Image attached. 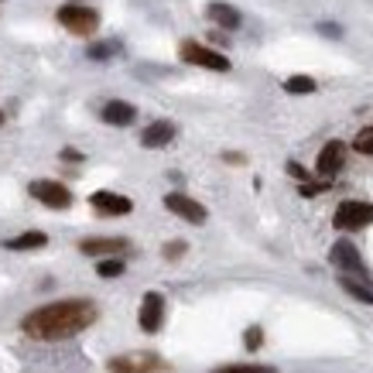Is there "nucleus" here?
<instances>
[{
  "mask_svg": "<svg viewBox=\"0 0 373 373\" xmlns=\"http://www.w3.org/2000/svg\"><path fill=\"white\" fill-rule=\"evenodd\" d=\"M336 230H363V226H370L373 223V206L370 202H360V199H346V202H339V209H336Z\"/></svg>",
  "mask_w": 373,
  "mask_h": 373,
  "instance_id": "obj_4",
  "label": "nucleus"
},
{
  "mask_svg": "<svg viewBox=\"0 0 373 373\" xmlns=\"http://www.w3.org/2000/svg\"><path fill=\"white\" fill-rule=\"evenodd\" d=\"M353 148H356L360 155H370V158H373V127H363V131L356 133Z\"/></svg>",
  "mask_w": 373,
  "mask_h": 373,
  "instance_id": "obj_19",
  "label": "nucleus"
},
{
  "mask_svg": "<svg viewBox=\"0 0 373 373\" xmlns=\"http://www.w3.org/2000/svg\"><path fill=\"white\" fill-rule=\"evenodd\" d=\"M58 25L72 34H93L100 27V14L86 4H65V7H58Z\"/></svg>",
  "mask_w": 373,
  "mask_h": 373,
  "instance_id": "obj_2",
  "label": "nucleus"
},
{
  "mask_svg": "<svg viewBox=\"0 0 373 373\" xmlns=\"http://www.w3.org/2000/svg\"><path fill=\"white\" fill-rule=\"evenodd\" d=\"M41 206H48V209H69L72 206V192L62 185V182H52V178H38V182H31L27 188Z\"/></svg>",
  "mask_w": 373,
  "mask_h": 373,
  "instance_id": "obj_5",
  "label": "nucleus"
},
{
  "mask_svg": "<svg viewBox=\"0 0 373 373\" xmlns=\"http://www.w3.org/2000/svg\"><path fill=\"white\" fill-rule=\"evenodd\" d=\"M110 373H161L164 370V360L158 353H124V356H113L107 363Z\"/></svg>",
  "mask_w": 373,
  "mask_h": 373,
  "instance_id": "obj_3",
  "label": "nucleus"
},
{
  "mask_svg": "<svg viewBox=\"0 0 373 373\" xmlns=\"http://www.w3.org/2000/svg\"><path fill=\"white\" fill-rule=\"evenodd\" d=\"M178 52H182V58L188 65H202V69H213V72H230V58H223L219 52L199 45V41H182Z\"/></svg>",
  "mask_w": 373,
  "mask_h": 373,
  "instance_id": "obj_6",
  "label": "nucleus"
},
{
  "mask_svg": "<svg viewBox=\"0 0 373 373\" xmlns=\"http://www.w3.org/2000/svg\"><path fill=\"white\" fill-rule=\"evenodd\" d=\"M45 243H48L45 233L31 230V233H21V237H11L4 247H7V250H38V247H45Z\"/></svg>",
  "mask_w": 373,
  "mask_h": 373,
  "instance_id": "obj_16",
  "label": "nucleus"
},
{
  "mask_svg": "<svg viewBox=\"0 0 373 373\" xmlns=\"http://www.w3.org/2000/svg\"><path fill=\"white\" fill-rule=\"evenodd\" d=\"M96 274H100V277H120V274H124V261H117V257L100 261V264H96Z\"/></svg>",
  "mask_w": 373,
  "mask_h": 373,
  "instance_id": "obj_18",
  "label": "nucleus"
},
{
  "mask_svg": "<svg viewBox=\"0 0 373 373\" xmlns=\"http://www.w3.org/2000/svg\"><path fill=\"white\" fill-rule=\"evenodd\" d=\"M103 120H107V124H113V127H131L133 120H137V110H133V103L110 100L107 107H103Z\"/></svg>",
  "mask_w": 373,
  "mask_h": 373,
  "instance_id": "obj_13",
  "label": "nucleus"
},
{
  "mask_svg": "<svg viewBox=\"0 0 373 373\" xmlns=\"http://www.w3.org/2000/svg\"><path fill=\"white\" fill-rule=\"evenodd\" d=\"M131 243L124 240V237H93V240H82L79 250L86 257H113V254H120V250H127Z\"/></svg>",
  "mask_w": 373,
  "mask_h": 373,
  "instance_id": "obj_11",
  "label": "nucleus"
},
{
  "mask_svg": "<svg viewBox=\"0 0 373 373\" xmlns=\"http://www.w3.org/2000/svg\"><path fill=\"white\" fill-rule=\"evenodd\" d=\"M288 171H292L294 178H301V182H305V178H308V171H305V168H301V164H294V161H292V164H288Z\"/></svg>",
  "mask_w": 373,
  "mask_h": 373,
  "instance_id": "obj_24",
  "label": "nucleus"
},
{
  "mask_svg": "<svg viewBox=\"0 0 373 373\" xmlns=\"http://www.w3.org/2000/svg\"><path fill=\"white\" fill-rule=\"evenodd\" d=\"M89 58H96V62H107L110 55H117V41H100V45H89Z\"/></svg>",
  "mask_w": 373,
  "mask_h": 373,
  "instance_id": "obj_20",
  "label": "nucleus"
},
{
  "mask_svg": "<svg viewBox=\"0 0 373 373\" xmlns=\"http://www.w3.org/2000/svg\"><path fill=\"white\" fill-rule=\"evenodd\" d=\"M0 124H4V113H0Z\"/></svg>",
  "mask_w": 373,
  "mask_h": 373,
  "instance_id": "obj_26",
  "label": "nucleus"
},
{
  "mask_svg": "<svg viewBox=\"0 0 373 373\" xmlns=\"http://www.w3.org/2000/svg\"><path fill=\"white\" fill-rule=\"evenodd\" d=\"M209 21H216L219 27H226V31H233V27H240V11L237 7H230V4H209Z\"/></svg>",
  "mask_w": 373,
  "mask_h": 373,
  "instance_id": "obj_15",
  "label": "nucleus"
},
{
  "mask_svg": "<svg viewBox=\"0 0 373 373\" xmlns=\"http://www.w3.org/2000/svg\"><path fill=\"white\" fill-rule=\"evenodd\" d=\"M137 322H140V329H144V332H158V329H161V322H164V298H161L158 292L144 294Z\"/></svg>",
  "mask_w": 373,
  "mask_h": 373,
  "instance_id": "obj_8",
  "label": "nucleus"
},
{
  "mask_svg": "<svg viewBox=\"0 0 373 373\" xmlns=\"http://www.w3.org/2000/svg\"><path fill=\"white\" fill-rule=\"evenodd\" d=\"M171 137H175V124H168V120H155V124H148V127H144L140 144H144V148H164Z\"/></svg>",
  "mask_w": 373,
  "mask_h": 373,
  "instance_id": "obj_14",
  "label": "nucleus"
},
{
  "mask_svg": "<svg viewBox=\"0 0 373 373\" xmlns=\"http://www.w3.org/2000/svg\"><path fill=\"white\" fill-rule=\"evenodd\" d=\"M93 322H96V305L93 301L65 298V301H52V305H41V308L27 312L21 319V329L38 343H58V339L79 336Z\"/></svg>",
  "mask_w": 373,
  "mask_h": 373,
  "instance_id": "obj_1",
  "label": "nucleus"
},
{
  "mask_svg": "<svg viewBox=\"0 0 373 373\" xmlns=\"http://www.w3.org/2000/svg\"><path fill=\"white\" fill-rule=\"evenodd\" d=\"M284 89L294 93V96H301V93H315V79H312V76H292V79L284 82Z\"/></svg>",
  "mask_w": 373,
  "mask_h": 373,
  "instance_id": "obj_17",
  "label": "nucleus"
},
{
  "mask_svg": "<svg viewBox=\"0 0 373 373\" xmlns=\"http://www.w3.org/2000/svg\"><path fill=\"white\" fill-rule=\"evenodd\" d=\"M185 250H188V243H185V240H171V243H164V257H168V261H178V257H182Z\"/></svg>",
  "mask_w": 373,
  "mask_h": 373,
  "instance_id": "obj_23",
  "label": "nucleus"
},
{
  "mask_svg": "<svg viewBox=\"0 0 373 373\" xmlns=\"http://www.w3.org/2000/svg\"><path fill=\"white\" fill-rule=\"evenodd\" d=\"M343 161H346V144H343V140H329V144L319 151L315 171H319L322 178H332V175L343 168Z\"/></svg>",
  "mask_w": 373,
  "mask_h": 373,
  "instance_id": "obj_9",
  "label": "nucleus"
},
{
  "mask_svg": "<svg viewBox=\"0 0 373 373\" xmlns=\"http://www.w3.org/2000/svg\"><path fill=\"white\" fill-rule=\"evenodd\" d=\"M213 373H274L270 367H257V363H233V367H219Z\"/></svg>",
  "mask_w": 373,
  "mask_h": 373,
  "instance_id": "obj_21",
  "label": "nucleus"
},
{
  "mask_svg": "<svg viewBox=\"0 0 373 373\" xmlns=\"http://www.w3.org/2000/svg\"><path fill=\"white\" fill-rule=\"evenodd\" d=\"M243 346H247V349H261V346H264V332H261V325H250V329L243 332Z\"/></svg>",
  "mask_w": 373,
  "mask_h": 373,
  "instance_id": "obj_22",
  "label": "nucleus"
},
{
  "mask_svg": "<svg viewBox=\"0 0 373 373\" xmlns=\"http://www.w3.org/2000/svg\"><path fill=\"white\" fill-rule=\"evenodd\" d=\"M332 264L343 267V270H353V274H363V261H360V254H356V247L346 240H339L336 247H332Z\"/></svg>",
  "mask_w": 373,
  "mask_h": 373,
  "instance_id": "obj_12",
  "label": "nucleus"
},
{
  "mask_svg": "<svg viewBox=\"0 0 373 373\" xmlns=\"http://www.w3.org/2000/svg\"><path fill=\"white\" fill-rule=\"evenodd\" d=\"M89 202H93V209L100 216H127L133 209L131 199L127 195H117V192H93Z\"/></svg>",
  "mask_w": 373,
  "mask_h": 373,
  "instance_id": "obj_10",
  "label": "nucleus"
},
{
  "mask_svg": "<svg viewBox=\"0 0 373 373\" xmlns=\"http://www.w3.org/2000/svg\"><path fill=\"white\" fill-rule=\"evenodd\" d=\"M69 4H82V0H69Z\"/></svg>",
  "mask_w": 373,
  "mask_h": 373,
  "instance_id": "obj_25",
  "label": "nucleus"
},
{
  "mask_svg": "<svg viewBox=\"0 0 373 373\" xmlns=\"http://www.w3.org/2000/svg\"><path fill=\"white\" fill-rule=\"evenodd\" d=\"M164 209L175 216H182L185 223H195V226H202L206 223V206L202 202H195V199H188V195H182V192H168L164 195Z\"/></svg>",
  "mask_w": 373,
  "mask_h": 373,
  "instance_id": "obj_7",
  "label": "nucleus"
}]
</instances>
